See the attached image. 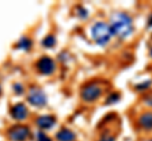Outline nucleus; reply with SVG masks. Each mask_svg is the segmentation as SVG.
<instances>
[{"label": "nucleus", "instance_id": "9b49d317", "mask_svg": "<svg viewBox=\"0 0 152 141\" xmlns=\"http://www.w3.org/2000/svg\"><path fill=\"white\" fill-rule=\"evenodd\" d=\"M55 44H56V38L53 35H48L43 39V45L47 47V48H51V47H53Z\"/></svg>", "mask_w": 152, "mask_h": 141}, {"label": "nucleus", "instance_id": "7ed1b4c3", "mask_svg": "<svg viewBox=\"0 0 152 141\" xmlns=\"http://www.w3.org/2000/svg\"><path fill=\"white\" fill-rule=\"evenodd\" d=\"M102 87L99 86L96 83H89L86 84L83 90H81V97L84 101H88V102H91V101H95L98 100L99 97L102 95Z\"/></svg>", "mask_w": 152, "mask_h": 141}, {"label": "nucleus", "instance_id": "6e6552de", "mask_svg": "<svg viewBox=\"0 0 152 141\" xmlns=\"http://www.w3.org/2000/svg\"><path fill=\"white\" fill-rule=\"evenodd\" d=\"M37 125L39 126L42 130H48L55 125V119L48 115L41 116V117H38V120H37Z\"/></svg>", "mask_w": 152, "mask_h": 141}, {"label": "nucleus", "instance_id": "f8f14e48", "mask_svg": "<svg viewBox=\"0 0 152 141\" xmlns=\"http://www.w3.org/2000/svg\"><path fill=\"white\" fill-rule=\"evenodd\" d=\"M31 45H32V43H31V40L28 39V38H23L20 42L18 43V47L19 48H22V49H24V50H28L31 48Z\"/></svg>", "mask_w": 152, "mask_h": 141}, {"label": "nucleus", "instance_id": "6ab92c4d", "mask_svg": "<svg viewBox=\"0 0 152 141\" xmlns=\"http://www.w3.org/2000/svg\"><path fill=\"white\" fill-rule=\"evenodd\" d=\"M0 92H1V90H0Z\"/></svg>", "mask_w": 152, "mask_h": 141}, {"label": "nucleus", "instance_id": "0eeeda50", "mask_svg": "<svg viewBox=\"0 0 152 141\" xmlns=\"http://www.w3.org/2000/svg\"><path fill=\"white\" fill-rule=\"evenodd\" d=\"M28 115V109L23 103H18L12 109V116L15 120H24Z\"/></svg>", "mask_w": 152, "mask_h": 141}, {"label": "nucleus", "instance_id": "9d476101", "mask_svg": "<svg viewBox=\"0 0 152 141\" xmlns=\"http://www.w3.org/2000/svg\"><path fill=\"white\" fill-rule=\"evenodd\" d=\"M56 137L58 141H74L75 135H74L72 131H70L67 129H62V130H60V132L57 134Z\"/></svg>", "mask_w": 152, "mask_h": 141}, {"label": "nucleus", "instance_id": "ddd939ff", "mask_svg": "<svg viewBox=\"0 0 152 141\" xmlns=\"http://www.w3.org/2000/svg\"><path fill=\"white\" fill-rule=\"evenodd\" d=\"M37 141H51V139L43 132H38L37 134Z\"/></svg>", "mask_w": 152, "mask_h": 141}, {"label": "nucleus", "instance_id": "4468645a", "mask_svg": "<svg viewBox=\"0 0 152 141\" xmlns=\"http://www.w3.org/2000/svg\"><path fill=\"white\" fill-rule=\"evenodd\" d=\"M145 103L148 105V106H152V95H148L145 98Z\"/></svg>", "mask_w": 152, "mask_h": 141}, {"label": "nucleus", "instance_id": "39448f33", "mask_svg": "<svg viewBox=\"0 0 152 141\" xmlns=\"http://www.w3.org/2000/svg\"><path fill=\"white\" fill-rule=\"evenodd\" d=\"M29 136V129L23 125H17L9 130V139L12 141H24Z\"/></svg>", "mask_w": 152, "mask_h": 141}, {"label": "nucleus", "instance_id": "dca6fc26", "mask_svg": "<svg viewBox=\"0 0 152 141\" xmlns=\"http://www.w3.org/2000/svg\"><path fill=\"white\" fill-rule=\"evenodd\" d=\"M99 141H114V137H110V136H104V137L100 139Z\"/></svg>", "mask_w": 152, "mask_h": 141}, {"label": "nucleus", "instance_id": "f3484780", "mask_svg": "<svg viewBox=\"0 0 152 141\" xmlns=\"http://www.w3.org/2000/svg\"><path fill=\"white\" fill-rule=\"evenodd\" d=\"M151 57H152V49H151Z\"/></svg>", "mask_w": 152, "mask_h": 141}, {"label": "nucleus", "instance_id": "20e7f679", "mask_svg": "<svg viewBox=\"0 0 152 141\" xmlns=\"http://www.w3.org/2000/svg\"><path fill=\"white\" fill-rule=\"evenodd\" d=\"M28 101H29L33 106L41 107V106L46 105L47 97H46V95L43 93V91H42V90L33 87V88H31V90H29V93H28Z\"/></svg>", "mask_w": 152, "mask_h": 141}, {"label": "nucleus", "instance_id": "a211bd4d", "mask_svg": "<svg viewBox=\"0 0 152 141\" xmlns=\"http://www.w3.org/2000/svg\"><path fill=\"white\" fill-rule=\"evenodd\" d=\"M150 141H152V139H151V140H150Z\"/></svg>", "mask_w": 152, "mask_h": 141}, {"label": "nucleus", "instance_id": "f257e3e1", "mask_svg": "<svg viewBox=\"0 0 152 141\" xmlns=\"http://www.w3.org/2000/svg\"><path fill=\"white\" fill-rule=\"evenodd\" d=\"M110 29L113 34L118 35L119 38H127L133 32V23L129 15L124 13H118L113 17Z\"/></svg>", "mask_w": 152, "mask_h": 141}, {"label": "nucleus", "instance_id": "1a4fd4ad", "mask_svg": "<svg viewBox=\"0 0 152 141\" xmlns=\"http://www.w3.org/2000/svg\"><path fill=\"white\" fill-rule=\"evenodd\" d=\"M138 124L146 130L152 129V112H145L143 115H141L138 119Z\"/></svg>", "mask_w": 152, "mask_h": 141}, {"label": "nucleus", "instance_id": "423d86ee", "mask_svg": "<svg viewBox=\"0 0 152 141\" xmlns=\"http://www.w3.org/2000/svg\"><path fill=\"white\" fill-rule=\"evenodd\" d=\"M37 68H38V70H39L41 73H43V74H51L55 70V63H53V60H52L51 58L43 57V58H41L39 60H38Z\"/></svg>", "mask_w": 152, "mask_h": 141}, {"label": "nucleus", "instance_id": "f03ea898", "mask_svg": "<svg viewBox=\"0 0 152 141\" xmlns=\"http://www.w3.org/2000/svg\"><path fill=\"white\" fill-rule=\"evenodd\" d=\"M91 35H93V39L98 44L107 45L109 42H110L113 32L110 29V25H108L103 22H99V23H95V24L93 25Z\"/></svg>", "mask_w": 152, "mask_h": 141}, {"label": "nucleus", "instance_id": "2eb2a0df", "mask_svg": "<svg viewBox=\"0 0 152 141\" xmlns=\"http://www.w3.org/2000/svg\"><path fill=\"white\" fill-rule=\"evenodd\" d=\"M118 98H119V96L114 93V95H112V96H110V98H109V100H108V102H109V103H113V100H115V101H117Z\"/></svg>", "mask_w": 152, "mask_h": 141}]
</instances>
